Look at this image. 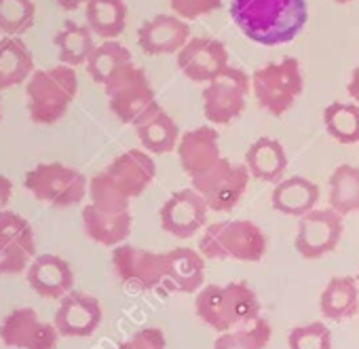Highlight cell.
Returning <instances> with one entry per match:
<instances>
[{
    "instance_id": "obj_21",
    "label": "cell",
    "mask_w": 359,
    "mask_h": 349,
    "mask_svg": "<svg viewBox=\"0 0 359 349\" xmlns=\"http://www.w3.org/2000/svg\"><path fill=\"white\" fill-rule=\"evenodd\" d=\"M131 225L133 218L129 212H106L95 208L93 204H87L83 208V227L87 237L106 248H116L125 244V239L131 235Z\"/></svg>"
},
{
    "instance_id": "obj_41",
    "label": "cell",
    "mask_w": 359,
    "mask_h": 349,
    "mask_svg": "<svg viewBox=\"0 0 359 349\" xmlns=\"http://www.w3.org/2000/svg\"><path fill=\"white\" fill-rule=\"evenodd\" d=\"M334 3H338V5H346V3H353V0H334Z\"/></svg>"
},
{
    "instance_id": "obj_14",
    "label": "cell",
    "mask_w": 359,
    "mask_h": 349,
    "mask_svg": "<svg viewBox=\"0 0 359 349\" xmlns=\"http://www.w3.org/2000/svg\"><path fill=\"white\" fill-rule=\"evenodd\" d=\"M60 336L55 324L41 320L32 307H18L0 322V341L13 349H55Z\"/></svg>"
},
{
    "instance_id": "obj_28",
    "label": "cell",
    "mask_w": 359,
    "mask_h": 349,
    "mask_svg": "<svg viewBox=\"0 0 359 349\" xmlns=\"http://www.w3.org/2000/svg\"><path fill=\"white\" fill-rule=\"evenodd\" d=\"M85 18L95 37L116 41L127 26V5L125 0H89L85 5Z\"/></svg>"
},
{
    "instance_id": "obj_7",
    "label": "cell",
    "mask_w": 359,
    "mask_h": 349,
    "mask_svg": "<svg viewBox=\"0 0 359 349\" xmlns=\"http://www.w3.org/2000/svg\"><path fill=\"white\" fill-rule=\"evenodd\" d=\"M112 269L121 284L131 290L156 292L161 296L173 294L167 273V254L121 244L112 250Z\"/></svg>"
},
{
    "instance_id": "obj_18",
    "label": "cell",
    "mask_w": 359,
    "mask_h": 349,
    "mask_svg": "<svg viewBox=\"0 0 359 349\" xmlns=\"http://www.w3.org/2000/svg\"><path fill=\"white\" fill-rule=\"evenodd\" d=\"M102 315V305L95 296L72 290L60 301L53 324L62 336L85 338L100 328Z\"/></svg>"
},
{
    "instance_id": "obj_15",
    "label": "cell",
    "mask_w": 359,
    "mask_h": 349,
    "mask_svg": "<svg viewBox=\"0 0 359 349\" xmlns=\"http://www.w3.org/2000/svg\"><path fill=\"white\" fill-rule=\"evenodd\" d=\"M177 68L189 81L210 83L229 68L226 45L212 37H193L175 55Z\"/></svg>"
},
{
    "instance_id": "obj_19",
    "label": "cell",
    "mask_w": 359,
    "mask_h": 349,
    "mask_svg": "<svg viewBox=\"0 0 359 349\" xmlns=\"http://www.w3.org/2000/svg\"><path fill=\"white\" fill-rule=\"evenodd\" d=\"M180 165H182L184 173H189L191 180L212 169L220 159V133L214 127H195L187 133L180 136V142L175 146Z\"/></svg>"
},
{
    "instance_id": "obj_1",
    "label": "cell",
    "mask_w": 359,
    "mask_h": 349,
    "mask_svg": "<svg viewBox=\"0 0 359 349\" xmlns=\"http://www.w3.org/2000/svg\"><path fill=\"white\" fill-rule=\"evenodd\" d=\"M229 11L241 34L264 47L296 41L309 22L306 0H231Z\"/></svg>"
},
{
    "instance_id": "obj_32",
    "label": "cell",
    "mask_w": 359,
    "mask_h": 349,
    "mask_svg": "<svg viewBox=\"0 0 359 349\" xmlns=\"http://www.w3.org/2000/svg\"><path fill=\"white\" fill-rule=\"evenodd\" d=\"M323 125L327 133L340 144L359 142V104L332 102L323 110Z\"/></svg>"
},
{
    "instance_id": "obj_37",
    "label": "cell",
    "mask_w": 359,
    "mask_h": 349,
    "mask_svg": "<svg viewBox=\"0 0 359 349\" xmlns=\"http://www.w3.org/2000/svg\"><path fill=\"white\" fill-rule=\"evenodd\" d=\"M165 347H167V338L161 328H142L125 343H121L116 349H165Z\"/></svg>"
},
{
    "instance_id": "obj_26",
    "label": "cell",
    "mask_w": 359,
    "mask_h": 349,
    "mask_svg": "<svg viewBox=\"0 0 359 349\" xmlns=\"http://www.w3.org/2000/svg\"><path fill=\"white\" fill-rule=\"evenodd\" d=\"M131 66H133V55L125 45H121L118 41H104L93 49L87 62V72L97 85L106 87Z\"/></svg>"
},
{
    "instance_id": "obj_2",
    "label": "cell",
    "mask_w": 359,
    "mask_h": 349,
    "mask_svg": "<svg viewBox=\"0 0 359 349\" xmlns=\"http://www.w3.org/2000/svg\"><path fill=\"white\" fill-rule=\"evenodd\" d=\"M156 176L150 152L129 148L89 180L91 204L106 212H129L133 197H140Z\"/></svg>"
},
{
    "instance_id": "obj_20",
    "label": "cell",
    "mask_w": 359,
    "mask_h": 349,
    "mask_svg": "<svg viewBox=\"0 0 359 349\" xmlns=\"http://www.w3.org/2000/svg\"><path fill=\"white\" fill-rule=\"evenodd\" d=\"M30 288L43 296V298H53L62 301L68 292H72L74 286V271L70 263L57 254H41L36 256L28 271H26Z\"/></svg>"
},
{
    "instance_id": "obj_42",
    "label": "cell",
    "mask_w": 359,
    "mask_h": 349,
    "mask_svg": "<svg viewBox=\"0 0 359 349\" xmlns=\"http://www.w3.org/2000/svg\"><path fill=\"white\" fill-rule=\"evenodd\" d=\"M0 119H3V106H0Z\"/></svg>"
},
{
    "instance_id": "obj_10",
    "label": "cell",
    "mask_w": 359,
    "mask_h": 349,
    "mask_svg": "<svg viewBox=\"0 0 359 349\" xmlns=\"http://www.w3.org/2000/svg\"><path fill=\"white\" fill-rule=\"evenodd\" d=\"M252 79L245 70L229 66L222 74L210 81L203 91V114L212 125H229L239 119L248 106Z\"/></svg>"
},
{
    "instance_id": "obj_27",
    "label": "cell",
    "mask_w": 359,
    "mask_h": 349,
    "mask_svg": "<svg viewBox=\"0 0 359 349\" xmlns=\"http://www.w3.org/2000/svg\"><path fill=\"white\" fill-rule=\"evenodd\" d=\"M319 309L321 315L334 322L348 320L357 313L359 309V290H357V279L342 275V277H332L327 286L321 292L319 298Z\"/></svg>"
},
{
    "instance_id": "obj_33",
    "label": "cell",
    "mask_w": 359,
    "mask_h": 349,
    "mask_svg": "<svg viewBox=\"0 0 359 349\" xmlns=\"http://www.w3.org/2000/svg\"><path fill=\"white\" fill-rule=\"evenodd\" d=\"M271 324L262 317L243 324L235 330L222 332L216 341L212 349H264L271 341Z\"/></svg>"
},
{
    "instance_id": "obj_35",
    "label": "cell",
    "mask_w": 359,
    "mask_h": 349,
    "mask_svg": "<svg viewBox=\"0 0 359 349\" xmlns=\"http://www.w3.org/2000/svg\"><path fill=\"white\" fill-rule=\"evenodd\" d=\"M290 349H332V334L323 322L296 326L287 334Z\"/></svg>"
},
{
    "instance_id": "obj_24",
    "label": "cell",
    "mask_w": 359,
    "mask_h": 349,
    "mask_svg": "<svg viewBox=\"0 0 359 349\" xmlns=\"http://www.w3.org/2000/svg\"><path fill=\"white\" fill-rule=\"evenodd\" d=\"M167 273L173 292H199L205 284V256L193 248H175L167 252Z\"/></svg>"
},
{
    "instance_id": "obj_34",
    "label": "cell",
    "mask_w": 359,
    "mask_h": 349,
    "mask_svg": "<svg viewBox=\"0 0 359 349\" xmlns=\"http://www.w3.org/2000/svg\"><path fill=\"white\" fill-rule=\"evenodd\" d=\"M34 0H0V34L22 37L34 26Z\"/></svg>"
},
{
    "instance_id": "obj_17",
    "label": "cell",
    "mask_w": 359,
    "mask_h": 349,
    "mask_svg": "<svg viewBox=\"0 0 359 349\" xmlns=\"http://www.w3.org/2000/svg\"><path fill=\"white\" fill-rule=\"evenodd\" d=\"M191 28L189 22H184L177 15L169 13H158L150 20H146L140 30H137V45L140 49L150 55H177V51L182 49L191 41Z\"/></svg>"
},
{
    "instance_id": "obj_39",
    "label": "cell",
    "mask_w": 359,
    "mask_h": 349,
    "mask_svg": "<svg viewBox=\"0 0 359 349\" xmlns=\"http://www.w3.org/2000/svg\"><path fill=\"white\" fill-rule=\"evenodd\" d=\"M346 91H348V98H351L355 104H359V66L351 72V79H348Z\"/></svg>"
},
{
    "instance_id": "obj_4",
    "label": "cell",
    "mask_w": 359,
    "mask_h": 349,
    "mask_svg": "<svg viewBox=\"0 0 359 349\" xmlns=\"http://www.w3.org/2000/svg\"><path fill=\"white\" fill-rule=\"evenodd\" d=\"M79 93L76 70L64 64L34 70L26 85V106L32 123L53 125L70 108Z\"/></svg>"
},
{
    "instance_id": "obj_9",
    "label": "cell",
    "mask_w": 359,
    "mask_h": 349,
    "mask_svg": "<svg viewBox=\"0 0 359 349\" xmlns=\"http://www.w3.org/2000/svg\"><path fill=\"white\" fill-rule=\"evenodd\" d=\"M112 114L125 125H140L150 114L161 110L156 93L150 85V79L144 68L135 64L116 77L110 85L104 87Z\"/></svg>"
},
{
    "instance_id": "obj_8",
    "label": "cell",
    "mask_w": 359,
    "mask_h": 349,
    "mask_svg": "<svg viewBox=\"0 0 359 349\" xmlns=\"http://www.w3.org/2000/svg\"><path fill=\"white\" fill-rule=\"evenodd\" d=\"M24 187L53 208H70L81 204L89 193V180L76 167L64 163H39L26 171Z\"/></svg>"
},
{
    "instance_id": "obj_3",
    "label": "cell",
    "mask_w": 359,
    "mask_h": 349,
    "mask_svg": "<svg viewBox=\"0 0 359 349\" xmlns=\"http://www.w3.org/2000/svg\"><path fill=\"white\" fill-rule=\"evenodd\" d=\"M195 311L203 324L216 332H229L260 317V301L250 284L229 282L208 284L197 292Z\"/></svg>"
},
{
    "instance_id": "obj_43",
    "label": "cell",
    "mask_w": 359,
    "mask_h": 349,
    "mask_svg": "<svg viewBox=\"0 0 359 349\" xmlns=\"http://www.w3.org/2000/svg\"><path fill=\"white\" fill-rule=\"evenodd\" d=\"M357 279H359V277H357Z\"/></svg>"
},
{
    "instance_id": "obj_38",
    "label": "cell",
    "mask_w": 359,
    "mask_h": 349,
    "mask_svg": "<svg viewBox=\"0 0 359 349\" xmlns=\"http://www.w3.org/2000/svg\"><path fill=\"white\" fill-rule=\"evenodd\" d=\"M11 197H13V183L5 176V173H0V212L7 210Z\"/></svg>"
},
{
    "instance_id": "obj_12",
    "label": "cell",
    "mask_w": 359,
    "mask_h": 349,
    "mask_svg": "<svg viewBox=\"0 0 359 349\" xmlns=\"http://www.w3.org/2000/svg\"><path fill=\"white\" fill-rule=\"evenodd\" d=\"M36 258V237L32 225L18 212H0V275L28 271Z\"/></svg>"
},
{
    "instance_id": "obj_22",
    "label": "cell",
    "mask_w": 359,
    "mask_h": 349,
    "mask_svg": "<svg viewBox=\"0 0 359 349\" xmlns=\"http://www.w3.org/2000/svg\"><path fill=\"white\" fill-rule=\"evenodd\" d=\"M245 165L250 176L262 183H281L287 169V154L279 140L262 136L245 152Z\"/></svg>"
},
{
    "instance_id": "obj_11",
    "label": "cell",
    "mask_w": 359,
    "mask_h": 349,
    "mask_svg": "<svg viewBox=\"0 0 359 349\" xmlns=\"http://www.w3.org/2000/svg\"><path fill=\"white\" fill-rule=\"evenodd\" d=\"M248 165H237L222 157L212 169L193 178V189L205 199L212 212H231L245 195L250 185Z\"/></svg>"
},
{
    "instance_id": "obj_13",
    "label": "cell",
    "mask_w": 359,
    "mask_h": 349,
    "mask_svg": "<svg viewBox=\"0 0 359 349\" xmlns=\"http://www.w3.org/2000/svg\"><path fill=\"white\" fill-rule=\"evenodd\" d=\"M342 218L344 216H340L332 208L311 210L309 214L300 216L298 233L294 239L296 252L306 261H315L330 254L342 237L344 231Z\"/></svg>"
},
{
    "instance_id": "obj_5",
    "label": "cell",
    "mask_w": 359,
    "mask_h": 349,
    "mask_svg": "<svg viewBox=\"0 0 359 349\" xmlns=\"http://www.w3.org/2000/svg\"><path fill=\"white\" fill-rule=\"evenodd\" d=\"M266 246L264 231L252 220L214 223L199 239V252L210 261L258 263L266 254Z\"/></svg>"
},
{
    "instance_id": "obj_29",
    "label": "cell",
    "mask_w": 359,
    "mask_h": 349,
    "mask_svg": "<svg viewBox=\"0 0 359 349\" xmlns=\"http://www.w3.org/2000/svg\"><path fill=\"white\" fill-rule=\"evenodd\" d=\"M53 45L57 49V60L64 66L79 68L87 66L95 43H93V32L89 26H79L74 22H66L62 30L55 32Z\"/></svg>"
},
{
    "instance_id": "obj_31",
    "label": "cell",
    "mask_w": 359,
    "mask_h": 349,
    "mask_svg": "<svg viewBox=\"0 0 359 349\" xmlns=\"http://www.w3.org/2000/svg\"><path fill=\"white\" fill-rule=\"evenodd\" d=\"M330 208L340 216L359 210V167L351 163L338 165L330 176Z\"/></svg>"
},
{
    "instance_id": "obj_25",
    "label": "cell",
    "mask_w": 359,
    "mask_h": 349,
    "mask_svg": "<svg viewBox=\"0 0 359 349\" xmlns=\"http://www.w3.org/2000/svg\"><path fill=\"white\" fill-rule=\"evenodd\" d=\"M34 74V55L22 37H5L0 41V91L28 83Z\"/></svg>"
},
{
    "instance_id": "obj_23",
    "label": "cell",
    "mask_w": 359,
    "mask_h": 349,
    "mask_svg": "<svg viewBox=\"0 0 359 349\" xmlns=\"http://www.w3.org/2000/svg\"><path fill=\"white\" fill-rule=\"evenodd\" d=\"M319 202V187L304 176H290L275 185L271 204L279 214L285 216H304L315 210Z\"/></svg>"
},
{
    "instance_id": "obj_40",
    "label": "cell",
    "mask_w": 359,
    "mask_h": 349,
    "mask_svg": "<svg viewBox=\"0 0 359 349\" xmlns=\"http://www.w3.org/2000/svg\"><path fill=\"white\" fill-rule=\"evenodd\" d=\"M55 3H57V7H62L64 11H76L79 7L87 5L89 0H55Z\"/></svg>"
},
{
    "instance_id": "obj_36",
    "label": "cell",
    "mask_w": 359,
    "mask_h": 349,
    "mask_svg": "<svg viewBox=\"0 0 359 349\" xmlns=\"http://www.w3.org/2000/svg\"><path fill=\"white\" fill-rule=\"evenodd\" d=\"M167 3L171 7V13L182 18L184 22L199 20L222 7V0H167Z\"/></svg>"
},
{
    "instance_id": "obj_30",
    "label": "cell",
    "mask_w": 359,
    "mask_h": 349,
    "mask_svg": "<svg viewBox=\"0 0 359 349\" xmlns=\"http://www.w3.org/2000/svg\"><path fill=\"white\" fill-rule=\"evenodd\" d=\"M135 133L140 144L150 154H165L171 152L180 142V127L177 123L161 108L154 114H150L146 121L135 125Z\"/></svg>"
},
{
    "instance_id": "obj_16",
    "label": "cell",
    "mask_w": 359,
    "mask_h": 349,
    "mask_svg": "<svg viewBox=\"0 0 359 349\" xmlns=\"http://www.w3.org/2000/svg\"><path fill=\"white\" fill-rule=\"evenodd\" d=\"M208 204L205 199L191 187L175 191L158 210L161 227L165 233L177 237V239H189L197 235L208 220Z\"/></svg>"
},
{
    "instance_id": "obj_6",
    "label": "cell",
    "mask_w": 359,
    "mask_h": 349,
    "mask_svg": "<svg viewBox=\"0 0 359 349\" xmlns=\"http://www.w3.org/2000/svg\"><path fill=\"white\" fill-rule=\"evenodd\" d=\"M304 91V77L296 58L264 64L252 74V93L256 102L273 117H283Z\"/></svg>"
}]
</instances>
